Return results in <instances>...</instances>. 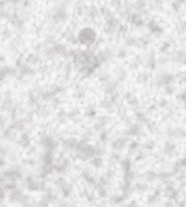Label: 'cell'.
Segmentation results:
<instances>
[{
    "instance_id": "obj_1",
    "label": "cell",
    "mask_w": 186,
    "mask_h": 207,
    "mask_svg": "<svg viewBox=\"0 0 186 207\" xmlns=\"http://www.w3.org/2000/svg\"><path fill=\"white\" fill-rule=\"evenodd\" d=\"M148 187H147V184L145 183H136V186H135V189L136 191H138V193H144L147 190Z\"/></svg>"
},
{
    "instance_id": "obj_3",
    "label": "cell",
    "mask_w": 186,
    "mask_h": 207,
    "mask_svg": "<svg viewBox=\"0 0 186 207\" xmlns=\"http://www.w3.org/2000/svg\"><path fill=\"white\" fill-rule=\"evenodd\" d=\"M145 178L147 181H153V180L156 178V174H154V173H153V172H147V174H145Z\"/></svg>"
},
{
    "instance_id": "obj_2",
    "label": "cell",
    "mask_w": 186,
    "mask_h": 207,
    "mask_svg": "<svg viewBox=\"0 0 186 207\" xmlns=\"http://www.w3.org/2000/svg\"><path fill=\"white\" fill-rule=\"evenodd\" d=\"M159 192L158 191H156L153 195H150L147 198V202H148L149 204L151 205H153V204H156V203L158 200V197H159Z\"/></svg>"
}]
</instances>
